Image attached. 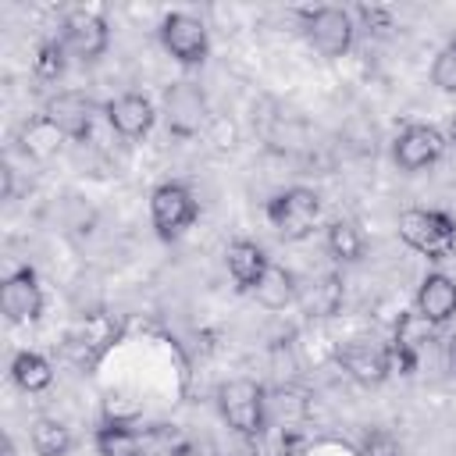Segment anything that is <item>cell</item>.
<instances>
[{
  "label": "cell",
  "instance_id": "1",
  "mask_svg": "<svg viewBox=\"0 0 456 456\" xmlns=\"http://www.w3.org/2000/svg\"><path fill=\"white\" fill-rule=\"evenodd\" d=\"M217 410L235 435L256 438L267 428V388L253 378H232L217 388Z\"/></svg>",
  "mask_w": 456,
  "mask_h": 456
},
{
  "label": "cell",
  "instance_id": "2",
  "mask_svg": "<svg viewBox=\"0 0 456 456\" xmlns=\"http://www.w3.org/2000/svg\"><path fill=\"white\" fill-rule=\"evenodd\" d=\"M399 235L410 249L424 253L428 260H449L456 253V221L442 210H428V207L403 210Z\"/></svg>",
  "mask_w": 456,
  "mask_h": 456
},
{
  "label": "cell",
  "instance_id": "3",
  "mask_svg": "<svg viewBox=\"0 0 456 456\" xmlns=\"http://www.w3.org/2000/svg\"><path fill=\"white\" fill-rule=\"evenodd\" d=\"M267 221L289 242L306 239L321 221V196L314 189H306V185L281 189L278 196L267 200Z\"/></svg>",
  "mask_w": 456,
  "mask_h": 456
},
{
  "label": "cell",
  "instance_id": "4",
  "mask_svg": "<svg viewBox=\"0 0 456 456\" xmlns=\"http://www.w3.org/2000/svg\"><path fill=\"white\" fill-rule=\"evenodd\" d=\"M200 214V203L185 182H160L150 192V221L164 242L178 239Z\"/></svg>",
  "mask_w": 456,
  "mask_h": 456
},
{
  "label": "cell",
  "instance_id": "5",
  "mask_svg": "<svg viewBox=\"0 0 456 456\" xmlns=\"http://www.w3.org/2000/svg\"><path fill=\"white\" fill-rule=\"evenodd\" d=\"M299 18H303L306 43L321 57H342V53H349L353 36H356V25H353V14L349 11H342V7H310Z\"/></svg>",
  "mask_w": 456,
  "mask_h": 456
},
{
  "label": "cell",
  "instance_id": "6",
  "mask_svg": "<svg viewBox=\"0 0 456 456\" xmlns=\"http://www.w3.org/2000/svg\"><path fill=\"white\" fill-rule=\"evenodd\" d=\"M160 46L185 68H196L207 61L210 53V39H207V25L189 14V11H171L160 18Z\"/></svg>",
  "mask_w": 456,
  "mask_h": 456
},
{
  "label": "cell",
  "instance_id": "7",
  "mask_svg": "<svg viewBox=\"0 0 456 456\" xmlns=\"http://www.w3.org/2000/svg\"><path fill=\"white\" fill-rule=\"evenodd\" d=\"M335 360L360 385H381L392 374V363H395L392 346H385L378 338H346L335 349Z\"/></svg>",
  "mask_w": 456,
  "mask_h": 456
},
{
  "label": "cell",
  "instance_id": "8",
  "mask_svg": "<svg viewBox=\"0 0 456 456\" xmlns=\"http://www.w3.org/2000/svg\"><path fill=\"white\" fill-rule=\"evenodd\" d=\"M164 125L175 139H192L207 125V96L196 82H171L164 93Z\"/></svg>",
  "mask_w": 456,
  "mask_h": 456
},
{
  "label": "cell",
  "instance_id": "9",
  "mask_svg": "<svg viewBox=\"0 0 456 456\" xmlns=\"http://www.w3.org/2000/svg\"><path fill=\"white\" fill-rule=\"evenodd\" d=\"M118 321L107 314H86L64 338V353L78 363V367H93L114 342H118Z\"/></svg>",
  "mask_w": 456,
  "mask_h": 456
},
{
  "label": "cell",
  "instance_id": "10",
  "mask_svg": "<svg viewBox=\"0 0 456 456\" xmlns=\"http://www.w3.org/2000/svg\"><path fill=\"white\" fill-rule=\"evenodd\" d=\"M61 43H64L68 53H75L82 61H96L107 50V43H110V32H107L103 14L86 11V7L68 11L64 21H61Z\"/></svg>",
  "mask_w": 456,
  "mask_h": 456
},
{
  "label": "cell",
  "instance_id": "11",
  "mask_svg": "<svg viewBox=\"0 0 456 456\" xmlns=\"http://www.w3.org/2000/svg\"><path fill=\"white\" fill-rule=\"evenodd\" d=\"M445 150V135L435 128V125H424V121H413L406 125L395 142H392V160L403 167V171H424L431 167Z\"/></svg>",
  "mask_w": 456,
  "mask_h": 456
},
{
  "label": "cell",
  "instance_id": "12",
  "mask_svg": "<svg viewBox=\"0 0 456 456\" xmlns=\"http://www.w3.org/2000/svg\"><path fill=\"white\" fill-rule=\"evenodd\" d=\"M0 310L11 324H28L43 314V289L32 267H18L0 285Z\"/></svg>",
  "mask_w": 456,
  "mask_h": 456
},
{
  "label": "cell",
  "instance_id": "13",
  "mask_svg": "<svg viewBox=\"0 0 456 456\" xmlns=\"http://www.w3.org/2000/svg\"><path fill=\"white\" fill-rule=\"evenodd\" d=\"M43 114L61 128L64 139H86L93 132V121H96V103L82 89H64V93H53L46 100Z\"/></svg>",
  "mask_w": 456,
  "mask_h": 456
},
{
  "label": "cell",
  "instance_id": "14",
  "mask_svg": "<svg viewBox=\"0 0 456 456\" xmlns=\"http://www.w3.org/2000/svg\"><path fill=\"white\" fill-rule=\"evenodd\" d=\"M103 114H107L110 128L118 135H125V139H142L153 128V121H157V110H153V103L142 93H121V96H114L103 107Z\"/></svg>",
  "mask_w": 456,
  "mask_h": 456
},
{
  "label": "cell",
  "instance_id": "15",
  "mask_svg": "<svg viewBox=\"0 0 456 456\" xmlns=\"http://www.w3.org/2000/svg\"><path fill=\"white\" fill-rule=\"evenodd\" d=\"M413 310L428 321V324H445L456 317V281L442 271H431L424 274L420 289H417V299H413Z\"/></svg>",
  "mask_w": 456,
  "mask_h": 456
},
{
  "label": "cell",
  "instance_id": "16",
  "mask_svg": "<svg viewBox=\"0 0 456 456\" xmlns=\"http://www.w3.org/2000/svg\"><path fill=\"white\" fill-rule=\"evenodd\" d=\"M431 338H435V324H428L417 310H410V314H403V317L395 321L392 356H395V363L403 367V374H413V370H417V360H420V353L431 346Z\"/></svg>",
  "mask_w": 456,
  "mask_h": 456
},
{
  "label": "cell",
  "instance_id": "17",
  "mask_svg": "<svg viewBox=\"0 0 456 456\" xmlns=\"http://www.w3.org/2000/svg\"><path fill=\"white\" fill-rule=\"evenodd\" d=\"M224 264H228V274H232L235 289L253 292L271 260H267V253H264L253 239H235V242H228V249H224Z\"/></svg>",
  "mask_w": 456,
  "mask_h": 456
},
{
  "label": "cell",
  "instance_id": "18",
  "mask_svg": "<svg viewBox=\"0 0 456 456\" xmlns=\"http://www.w3.org/2000/svg\"><path fill=\"white\" fill-rule=\"evenodd\" d=\"M61 142H64V135H61V128H57L46 114L28 118V121L21 125V132H18V146H21V153L32 157V160L53 157V153L61 150Z\"/></svg>",
  "mask_w": 456,
  "mask_h": 456
},
{
  "label": "cell",
  "instance_id": "19",
  "mask_svg": "<svg viewBox=\"0 0 456 456\" xmlns=\"http://www.w3.org/2000/svg\"><path fill=\"white\" fill-rule=\"evenodd\" d=\"M93 445H96V456H142L146 452L139 431H132L128 424H114V420H103L96 428Z\"/></svg>",
  "mask_w": 456,
  "mask_h": 456
},
{
  "label": "cell",
  "instance_id": "20",
  "mask_svg": "<svg viewBox=\"0 0 456 456\" xmlns=\"http://www.w3.org/2000/svg\"><path fill=\"white\" fill-rule=\"evenodd\" d=\"M253 296H256L260 306H267V310H281V306H289V303L296 299V278H292L281 264L271 260L267 271H264V278L256 281Z\"/></svg>",
  "mask_w": 456,
  "mask_h": 456
},
{
  "label": "cell",
  "instance_id": "21",
  "mask_svg": "<svg viewBox=\"0 0 456 456\" xmlns=\"http://www.w3.org/2000/svg\"><path fill=\"white\" fill-rule=\"evenodd\" d=\"M11 378L21 392H43L53 385V367L46 356L32 353V349H21L14 360H11Z\"/></svg>",
  "mask_w": 456,
  "mask_h": 456
},
{
  "label": "cell",
  "instance_id": "22",
  "mask_svg": "<svg viewBox=\"0 0 456 456\" xmlns=\"http://www.w3.org/2000/svg\"><path fill=\"white\" fill-rule=\"evenodd\" d=\"M36 456H68L71 452V431L57 417H36L28 431Z\"/></svg>",
  "mask_w": 456,
  "mask_h": 456
},
{
  "label": "cell",
  "instance_id": "23",
  "mask_svg": "<svg viewBox=\"0 0 456 456\" xmlns=\"http://www.w3.org/2000/svg\"><path fill=\"white\" fill-rule=\"evenodd\" d=\"M328 253L335 260H342V264L360 260L363 256V232H360V224L349 221V217H335L328 224Z\"/></svg>",
  "mask_w": 456,
  "mask_h": 456
},
{
  "label": "cell",
  "instance_id": "24",
  "mask_svg": "<svg viewBox=\"0 0 456 456\" xmlns=\"http://www.w3.org/2000/svg\"><path fill=\"white\" fill-rule=\"evenodd\" d=\"M64 43L61 39H43L39 46H36V57H32V71H36V78H43V82H57L61 75H64Z\"/></svg>",
  "mask_w": 456,
  "mask_h": 456
},
{
  "label": "cell",
  "instance_id": "25",
  "mask_svg": "<svg viewBox=\"0 0 456 456\" xmlns=\"http://www.w3.org/2000/svg\"><path fill=\"white\" fill-rule=\"evenodd\" d=\"M431 82H435L442 93H456V39H449V43L438 50V57H435V64H431Z\"/></svg>",
  "mask_w": 456,
  "mask_h": 456
},
{
  "label": "cell",
  "instance_id": "26",
  "mask_svg": "<svg viewBox=\"0 0 456 456\" xmlns=\"http://www.w3.org/2000/svg\"><path fill=\"white\" fill-rule=\"evenodd\" d=\"M360 456H403V445H399V438L388 428H370L363 435Z\"/></svg>",
  "mask_w": 456,
  "mask_h": 456
},
{
  "label": "cell",
  "instance_id": "27",
  "mask_svg": "<svg viewBox=\"0 0 456 456\" xmlns=\"http://www.w3.org/2000/svg\"><path fill=\"white\" fill-rule=\"evenodd\" d=\"M338 299H342V285H338V278L328 274V278L314 289V314H335Z\"/></svg>",
  "mask_w": 456,
  "mask_h": 456
},
{
  "label": "cell",
  "instance_id": "28",
  "mask_svg": "<svg viewBox=\"0 0 456 456\" xmlns=\"http://www.w3.org/2000/svg\"><path fill=\"white\" fill-rule=\"evenodd\" d=\"M171 456H217V452H214V445H207L200 438H185V442H178L171 449Z\"/></svg>",
  "mask_w": 456,
  "mask_h": 456
},
{
  "label": "cell",
  "instance_id": "29",
  "mask_svg": "<svg viewBox=\"0 0 456 456\" xmlns=\"http://www.w3.org/2000/svg\"><path fill=\"white\" fill-rule=\"evenodd\" d=\"M449 139H452V142H456V110H452V114H449Z\"/></svg>",
  "mask_w": 456,
  "mask_h": 456
},
{
  "label": "cell",
  "instance_id": "30",
  "mask_svg": "<svg viewBox=\"0 0 456 456\" xmlns=\"http://www.w3.org/2000/svg\"><path fill=\"white\" fill-rule=\"evenodd\" d=\"M0 456H14V442L11 438H4V452Z\"/></svg>",
  "mask_w": 456,
  "mask_h": 456
},
{
  "label": "cell",
  "instance_id": "31",
  "mask_svg": "<svg viewBox=\"0 0 456 456\" xmlns=\"http://www.w3.org/2000/svg\"><path fill=\"white\" fill-rule=\"evenodd\" d=\"M452 360H456V335H452Z\"/></svg>",
  "mask_w": 456,
  "mask_h": 456
}]
</instances>
